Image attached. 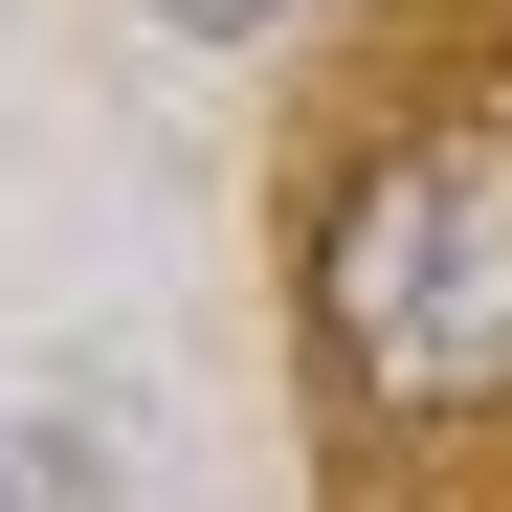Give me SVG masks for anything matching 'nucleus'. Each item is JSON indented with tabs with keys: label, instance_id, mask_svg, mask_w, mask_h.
<instances>
[{
	"label": "nucleus",
	"instance_id": "nucleus-2",
	"mask_svg": "<svg viewBox=\"0 0 512 512\" xmlns=\"http://www.w3.org/2000/svg\"><path fill=\"white\" fill-rule=\"evenodd\" d=\"M156 23H201V45H245V23H290V0H156Z\"/></svg>",
	"mask_w": 512,
	"mask_h": 512
},
{
	"label": "nucleus",
	"instance_id": "nucleus-1",
	"mask_svg": "<svg viewBox=\"0 0 512 512\" xmlns=\"http://www.w3.org/2000/svg\"><path fill=\"white\" fill-rule=\"evenodd\" d=\"M312 334H334V379L401 401V423L512 401V112H423V134H379L357 179H334Z\"/></svg>",
	"mask_w": 512,
	"mask_h": 512
}]
</instances>
